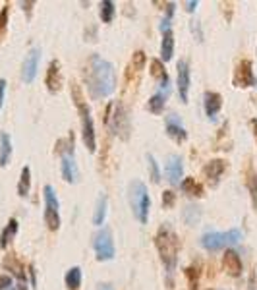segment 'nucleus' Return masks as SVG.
Wrapping results in <instances>:
<instances>
[{"mask_svg":"<svg viewBox=\"0 0 257 290\" xmlns=\"http://www.w3.org/2000/svg\"><path fill=\"white\" fill-rule=\"evenodd\" d=\"M83 79L89 91L91 99H103L109 97L110 93L116 87V73H114V66L109 60L101 58V56L93 55L89 58V64L83 72Z\"/></svg>","mask_w":257,"mask_h":290,"instance_id":"obj_1","label":"nucleus"},{"mask_svg":"<svg viewBox=\"0 0 257 290\" xmlns=\"http://www.w3.org/2000/svg\"><path fill=\"white\" fill-rule=\"evenodd\" d=\"M155 244H157V250L161 254V259L165 263L166 273L168 277H172L174 273V267H176V259H178V250H180V240L176 232L168 226V224H163L159 228V232L155 236Z\"/></svg>","mask_w":257,"mask_h":290,"instance_id":"obj_2","label":"nucleus"},{"mask_svg":"<svg viewBox=\"0 0 257 290\" xmlns=\"http://www.w3.org/2000/svg\"><path fill=\"white\" fill-rule=\"evenodd\" d=\"M129 205H131L133 217L137 218L141 224H145L147 217H149L151 200H149L145 184H143L141 180H133L131 184H129Z\"/></svg>","mask_w":257,"mask_h":290,"instance_id":"obj_3","label":"nucleus"},{"mask_svg":"<svg viewBox=\"0 0 257 290\" xmlns=\"http://www.w3.org/2000/svg\"><path fill=\"white\" fill-rule=\"evenodd\" d=\"M73 97H75V105H77L79 116H81V138H83V144L89 149V153H95L97 144H95V126H93L91 110L87 109V105L81 101V95H79L77 87H73Z\"/></svg>","mask_w":257,"mask_h":290,"instance_id":"obj_4","label":"nucleus"},{"mask_svg":"<svg viewBox=\"0 0 257 290\" xmlns=\"http://www.w3.org/2000/svg\"><path fill=\"white\" fill-rule=\"evenodd\" d=\"M242 232L238 228H232L228 232H207L201 236V246L209 252H217L222 250L226 246H232V244H238Z\"/></svg>","mask_w":257,"mask_h":290,"instance_id":"obj_5","label":"nucleus"},{"mask_svg":"<svg viewBox=\"0 0 257 290\" xmlns=\"http://www.w3.org/2000/svg\"><path fill=\"white\" fill-rule=\"evenodd\" d=\"M43 196H45V222L51 230H58L60 228V203L55 194V188L53 186H45L43 190Z\"/></svg>","mask_w":257,"mask_h":290,"instance_id":"obj_6","label":"nucleus"},{"mask_svg":"<svg viewBox=\"0 0 257 290\" xmlns=\"http://www.w3.org/2000/svg\"><path fill=\"white\" fill-rule=\"evenodd\" d=\"M93 248L99 261H109L114 257V240L109 226H103L97 234L93 236Z\"/></svg>","mask_w":257,"mask_h":290,"instance_id":"obj_7","label":"nucleus"},{"mask_svg":"<svg viewBox=\"0 0 257 290\" xmlns=\"http://www.w3.org/2000/svg\"><path fill=\"white\" fill-rule=\"evenodd\" d=\"M112 109H114V114H110L109 116V122H110L112 132H114L116 136H120L122 140H128L129 138V116H128V112L124 110L122 103H116Z\"/></svg>","mask_w":257,"mask_h":290,"instance_id":"obj_8","label":"nucleus"},{"mask_svg":"<svg viewBox=\"0 0 257 290\" xmlns=\"http://www.w3.org/2000/svg\"><path fill=\"white\" fill-rule=\"evenodd\" d=\"M252 62L250 60H242L238 66H236V72H234V85L244 89V87H257V77L254 70H252Z\"/></svg>","mask_w":257,"mask_h":290,"instance_id":"obj_9","label":"nucleus"},{"mask_svg":"<svg viewBox=\"0 0 257 290\" xmlns=\"http://www.w3.org/2000/svg\"><path fill=\"white\" fill-rule=\"evenodd\" d=\"M39 62H41V49H39V47H33V49L27 53L25 60H23V66H21V79H23L25 83H31V81L35 79L37 70H39Z\"/></svg>","mask_w":257,"mask_h":290,"instance_id":"obj_10","label":"nucleus"},{"mask_svg":"<svg viewBox=\"0 0 257 290\" xmlns=\"http://www.w3.org/2000/svg\"><path fill=\"white\" fill-rule=\"evenodd\" d=\"M165 174H166V180L170 182L172 186H180L182 174H184V164H182V159L178 155H170L166 159Z\"/></svg>","mask_w":257,"mask_h":290,"instance_id":"obj_11","label":"nucleus"},{"mask_svg":"<svg viewBox=\"0 0 257 290\" xmlns=\"http://www.w3.org/2000/svg\"><path fill=\"white\" fill-rule=\"evenodd\" d=\"M165 126H166V134H168L176 144H182V142L188 140V132H186V128L182 126V122H180V118H178L176 114L166 116Z\"/></svg>","mask_w":257,"mask_h":290,"instance_id":"obj_12","label":"nucleus"},{"mask_svg":"<svg viewBox=\"0 0 257 290\" xmlns=\"http://www.w3.org/2000/svg\"><path fill=\"white\" fill-rule=\"evenodd\" d=\"M188 91H190V66L186 60H180L178 62V95L182 103H188Z\"/></svg>","mask_w":257,"mask_h":290,"instance_id":"obj_13","label":"nucleus"},{"mask_svg":"<svg viewBox=\"0 0 257 290\" xmlns=\"http://www.w3.org/2000/svg\"><path fill=\"white\" fill-rule=\"evenodd\" d=\"M203 107H205V114L211 120H215V116L219 114L220 107H222V97L215 91H207L203 97Z\"/></svg>","mask_w":257,"mask_h":290,"instance_id":"obj_14","label":"nucleus"},{"mask_svg":"<svg viewBox=\"0 0 257 290\" xmlns=\"http://www.w3.org/2000/svg\"><path fill=\"white\" fill-rule=\"evenodd\" d=\"M45 83H47L49 91H53V93H56V91L62 87V73H60V62H58V60H53V62L49 64Z\"/></svg>","mask_w":257,"mask_h":290,"instance_id":"obj_15","label":"nucleus"},{"mask_svg":"<svg viewBox=\"0 0 257 290\" xmlns=\"http://www.w3.org/2000/svg\"><path fill=\"white\" fill-rule=\"evenodd\" d=\"M222 265L224 271L228 273L230 277H240L242 275V259L234 250H226V254L222 257Z\"/></svg>","mask_w":257,"mask_h":290,"instance_id":"obj_16","label":"nucleus"},{"mask_svg":"<svg viewBox=\"0 0 257 290\" xmlns=\"http://www.w3.org/2000/svg\"><path fill=\"white\" fill-rule=\"evenodd\" d=\"M62 176L68 184H75L79 178V170H77V164L73 161V155H62Z\"/></svg>","mask_w":257,"mask_h":290,"instance_id":"obj_17","label":"nucleus"},{"mask_svg":"<svg viewBox=\"0 0 257 290\" xmlns=\"http://www.w3.org/2000/svg\"><path fill=\"white\" fill-rule=\"evenodd\" d=\"M224 168H226V163H224V161H220V159H213V161H209V163L205 164L203 174H205V178L211 182V184H217L220 178V174L224 172Z\"/></svg>","mask_w":257,"mask_h":290,"instance_id":"obj_18","label":"nucleus"},{"mask_svg":"<svg viewBox=\"0 0 257 290\" xmlns=\"http://www.w3.org/2000/svg\"><path fill=\"white\" fill-rule=\"evenodd\" d=\"M151 75L161 83L163 89L168 91V73L165 70V64L161 60H157V58L151 60Z\"/></svg>","mask_w":257,"mask_h":290,"instance_id":"obj_19","label":"nucleus"},{"mask_svg":"<svg viewBox=\"0 0 257 290\" xmlns=\"http://www.w3.org/2000/svg\"><path fill=\"white\" fill-rule=\"evenodd\" d=\"M12 157V140L6 132L0 134V166H6Z\"/></svg>","mask_w":257,"mask_h":290,"instance_id":"obj_20","label":"nucleus"},{"mask_svg":"<svg viewBox=\"0 0 257 290\" xmlns=\"http://www.w3.org/2000/svg\"><path fill=\"white\" fill-rule=\"evenodd\" d=\"M29 188H31V168H29V166H23V168H21V174H19V182H18L19 198H27V196H29Z\"/></svg>","mask_w":257,"mask_h":290,"instance_id":"obj_21","label":"nucleus"},{"mask_svg":"<svg viewBox=\"0 0 257 290\" xmlns=\"http://www.w3.org/2000/svg\"><path fill=\"white\" fill-rule=\"evenodd\" d=\"M16 232H18V220L16 218H10L8 224H6V228L0 234V248H8V244L14 240Z\"/></svg>","mask_w":257,"mask_h":290,"instance_id":"obj_22","label":"nucleus"},{"mask_svg":"<svg viewBox=\"0 0 257 290\" xmlns=\"http://www.w3.org/2000/svg\"><path fill=\"white\" fill-rule=\"evenodd\" d=\"M166 95H168V91L155 93V95L149 99V103H147V109H149V112H153V114H161V112H163V109H165Z\"/></svg>","mask_w":257,"mask_h":290,"instance_id":"obj_23","label":"nucleus"},{"mask_svg":"<svg viewBox=\"0 0 257 290\" xmlns=\"http://www.w3.org/2000/svg\"><path fill=\"white\" fill-rule=\"evenodd\" d=\"M172 55H174V35H172V31H165L163 43H161V56H163L165 62H168L172 58Z\"/></svg>","mask_w":257,"mask_h":290,"instance_id":"obj_24","label":"nucleus"},{"mask_svg":"<svg viewBox=\"0 0 257 290\" xmlns=\"http://www.w3.org/2000/svg\"><path fill=\"white\" fill-rule=\"evenodd\" d=\"M180 188H182L184 194H188V196H195V198H201L203 196V186L199 182H195V178H184L180 182Z\"/></svg>","mask_w":257,"mask_h":290,"instance_id":"obj_25","label":"nucleus"},{"mask_svg":"<svg viewBox=\"0 0 257 290\" xmlns=\"http://www.w3.org/2000/svg\"><path fill=\"white\" fill-rule=\"evenodd\" d=\"M107 205H109V200L107 196L103 194L99 200H97V207H95V215H93V224L101 226L105 222V217H107Z\"/></svg>","mask_w":257,"mask_h":290,"instance_id":"obj_26","label":"nucleus"},{"mask_svg":"<svg viewBox=\"0 0 257 290\" xmlns=\"http://www.w3.org/2000/svg\"><path fill=\"white\" fill-rule=\"evenodd\" d=\"M182 218L188 226H193V224H197L199 218H201V209H199L197 205H188L182 211Z\"/></svg>","mask_w":257,"mask_h":290,"instance_id":"obj_27","label":"nucleus"},{"mask_svg":"<svg viewBox=\"0 0 257 290\" xmlns=\"http://www.w3.org/2000/svg\"><path fill=\"white\" fill-rule=\"evenodd\" d=\"M81 285V269L79 267H72L66 273V287L70 290H77Z\"/></svg>","mask_w":257,"mask_h":290,"instance_id":"obj_28","label":"nucleus"},{"mask_svg":"<svg viewBox=\"0 0 257 290\" xmlns=\"http://www.w3.org/2000/svg\"><path fill=\"white\" fill-rule=\"evenodd\" d=\"M114 14H116V8H114V2L112 0H103L101 2V19L105 23H110L114 19Z\"/></svg>","mask_w":257,"mask_h":290,"instance_id":"obj_29","label":"nucleus"},{"mask_svg":"<svg viewBox=\"0 0 257 290\" xmlns=\"http://www.w3.org/2000/svg\"><path fill=\"white\" fill-rule=\"evenodd\" d=\"M147 166H149V178H151V182L159 184L161 182V170H159V164H157L153 155H147Z\"/></svg>","mask_w":257,"mask_h":290,"instance_id":"obj_30","label":"nucleus"},{"mask_svg":"<svg viewBox=\"0 0 257 290\" xmlns=\"http://www.w3.org/2000/svg\"><path fill=\"white\" fill-rule=\"evenodd\" d=\"M248 188L252 192V200H254V207H257V174L250 168L248 172Z\"/></svg>","mask_w":257,"mask_h":290,"instance_id":"obj_31","label":"nucleus"},{"mask_svg":"<svg viewBox=\"0 0 257 290\" xmlns=\"http://www.w3.org/2000/svg\"><path fill=\"white\" fill-rule=\"evenodd\" d=\"M8 14H10V8L4 6L0 10V39L6 35V29H8Z\"/></svg>","mask_w":257,"mask_h":290,"instance_id":"obj_32","label":"nucleus"},{"mask_svg":"<svg viewBox=\"0 0 257 290\" xmlns=\"http://www.w3.org/2000/svg\"><path fill=\"white\" fill-rule=\"evenodd\" d=\"M145 53H141V51H137L135 55H133V58H131V64H133V68L135 70H141L143 66H145Z\"/></svg>","mask_w":257,"mask_h":290,"instance_id":"obj_33","label":"nucleus"},{"mask_svg":"<svg viewBox=\"0 0 257 290\" xmlns=\"http://www.w3.org/2000/svg\"><path fill=\"white\" fill-rule=\"evenodd\" d=\"M12 287V277L10 275H0V290H10Z\"/></svg>","mask_w":257,"mask_h":290,"instance_id":"obj_34","label":"nucleus"},{"mask_svg":"<svg viewBox=\"0 0 257 290\" xmlns=\"http://www.w3.org/2000/svg\"><path fill=\"white\" fill-rule=\"evenodd\" d=\"M174 201H176V196H174L172 192H165V194H163V205H165V207H172Z\"/></svg>","mask_w":257,"mask_h":290,"instance_id":"obj_35","label":"nucleus"},{"mask_svg":"<svg viewBox=\"0 0 257 290\" xmlns=\"http://www.w3.org/2000/svg\"><path fill=\"white\" fill-rule=\"evenodd\" d=\"M4 95H6V79H0V109L4 103Z\"/></svg>","mask_w":257,"mask_h":290,"instance_id":"obj_36","label":"nucleus"},{"mask_svg":"<svg viewBox=\"0 0 257 290\" xmlns=\"http://www.w3.org/2000/svg\"><path fill=\"white\" fill-rule=\"evenodd\" d=\"M172 14H174V2H168V4H166V19H168V21L172 18Z\"/></svg>","mask_w":257,"mask_h":290,"instance_id":"obj_37","label":"nucleus"},{"mask_svg":"<svg viewBox=\"0 0 257 290\" xmlns=\"http://www.w3.org/2000/svg\"><path fill=\"white\" fill-rule=\"evenodd\" d=\"M195 8H197V2H195V0L186 2V10H188V12H195Z\"/></svg>","mask_w":257,"mask_h":290,"instance_id":"obj_38","label":"nucleus"},{"mask_svg":"<svg viewBox=\"0 0 257 290\" xmlns=\"http://www.w3.org/2000/svg\"><path fill=\"white\" fill-rule=\"evenodd\" d=\"M97 290H114V287H112L110 283H101V285L97 287Z\"/></svg>","mask_w":257,"mask_h":290,"instance_id":"obj_39","label":"nucleus"},{"mask_svg":"<svg viewBox=\"0 0 257 290\" xmlns=\"http://www.w3.org/2000/svg\"><path fill=\"white\" fill-rule=\"evenodd\" d=\"M250 124H252V128H254V136H256V140H257V118H252Z\"/></svg>","mask_w":257,"mask_h":290,"instance_id":"obj_40","label":"nucleus"},{"mask_svg":"<svg viewBox=\"0 0 257 290\" xmlns=\"http://www.w3.org/2000/svg\"><path fill=\"white\" fill-rule=\"evenodd\" d=\"M29 275H31V285L35 287V269H33V265H29Z\"/></svg>","mask_w":257,"mask_h":290,"instance_id":"obj_41","label":"nucleus"},{"mask_svg":"<svg viewBox=\"0 0 257 290\" xmlns=\"http://www.w3.org/2000/svg\"><path fill=\"white\" fill-rule=\"evenodd\" d=\"M248 290H256V275L250 277V289Z\"/></svg>","mask_w":257,"mask_h":290,"instance_id":"obj_42","label":"nucleus"}]
</instances>
